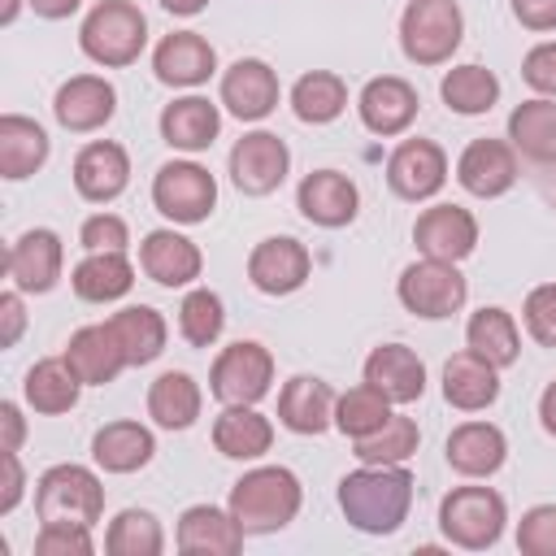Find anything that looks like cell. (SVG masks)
I'll return each mask as SVG.
<instances>
[{
  "mask_svg": "<svg viewBox=\"0 0 556 556\" xmlns=\"http://www.w3.org/2000/svg\"><path fill=\"white\" fill-rule=\"evenodd\" d=\"M152 70L165 87H200L217 74V52L204 35L195 30H174L156 43L152 52Z\"/></svg>",
  "mask_w": 556,
  "mask_h": 556,
  "instance_id": "cell-20",
  "label": "cell"
},
{
  "mask_svg": "<svg viewBox=\"0 0 556 556\" xmlns=\"http://www.w3.org/2000/svg\"><path fill=\"white\" fill-rule=\"evenodd\" d=\"M539 191H543L547 204L556 208V161H552V165H539Z\"/></svg>",
  "mask_w": 556,
  "mask_h": 556,
  "instance_id": "cell-56",
  "label": "cell"
},
{
  "mask_svg": "<svg viewBox=\"0 0 556 556\" xmlns=\"http://www.w3.org/2000/svg\"><path fill=\"white\" fill-rule=\"evenodd\" d=\"M200 408H204L200 382L191 374H182V369H169V374H161L148 387V417L161 430H187V426H195Z\"/></svg>",
  "mask_w": 556,
  "mask_h": 556,
  "instance_id": "cell-36",
  "label": "cell"
},
{
  "mask_svg": "<svg viewBox=\"0 0 556 556\" xmlns=\"http://www.w3.org/2000/svg\"><path fill=\"white\" fill-rule=\"evenodd\" d=\"M439 96L452 113L478 117V113H491V104L500 100V78L486 65H456V70L443 74Z\"/></svg>",
  "mask_w": 556,
  "mask_h": 556,
  "instance_id": "cell-40",
  "label": "cell"
},
{
  "mask_svg": "<svg viewBox=\"0 0 556 556\" xmlns=\"http://www.w3.org/2000/svg\"><path fill=\"white\" fill-rule=\"evenodd\" d=\"M243 547V526L230 508L191 504L178 517V552L182 556H235Z\"/></svg>",
  "mask_w": 556,
  "mask_h": 556,
  "instance_id": "cell-22",
  "label": "cell"
},
{
  "mask_svg": "<svg viewBox=\"0 0 556 556\" xmlns=\"http://www.w3.org/2000/svg\"><path fill=\"white\" fill-rule=\"evenodd\" d=\"M334 391L321 378L295 374L282 391H278V421L295 434H321L334 426Z\"/></svg>",
  "mask_w": 556,
  "mask_h": 556,
  "instance_id": "cell-26",
  "label": "cell"
},
{
  "mask_svg": "<svg viewBox=\"0 0 556 556\" xmlns=\"http://www.w3.org/2000/svg\"><path fill=\"white\" fill-rule=\"evenodd\" d=\"M109 330L117 334V343L126 352V365H152L165 352V339H169L165 317L156 308H148V304H130V308L113 313Z\"/></svg>",
  "mask_w": 556,
  "mask_h": 556,
  "instance_id": "cell-37",
  "label": "cell"
},
{
  "mask_svg": "<svg viewBox=\"0 0 556 556\" xmlns=\"http://www.w3.org/2000/svg\"><path fill=\"white\" fill-rule=\"evenodd\" d=\"M0 321H4L0 348H13V343L22 339V326H26V308H22V291H17V287L0 295Z\"/></svg>",
  "mask_w": 556,
  "mask_h": 556,
  "instance_id": "cell-50",
  "label": "cell"
},
{
  "mask_svg": "<svg viewBox=\"0 0 556 556\" xmlns=\"http://www.w3.org/2000/svg\"><path fill=\"white\" fill-rule=\"evenodd\" d=\"M413 243L421 256L434 261H465L478 248V222L460 204H430L413 222Z\"/></svg>",
  "mask_w": 556,
  "mask_h": 556,
  "instance_id": "cell-14",
  "label": "cell"
},
{
  "mask_svg": "<svg viewBox=\"0 0 556 556\" xmlns=\"http://www.w3.org/2000/svg\"><path fill=\"white\" fill-rule=\"evenodd\" d=\"M269 382H274V356L256 339H239L222 348L208 369V391L222 404H256L269 395Z\"/></svg>",
  "mask_w": 556,
  "mask_h": 556,
  "instance_id": "cell-8",
  "label": "cell"
},
{
  "mask_svg": "<svg viewBox=\"0 0 556 556\" xmlns=\"http://www.w3.org/2000/svg\"><path fill=\"white\" fill-rule=\"evenodd\" d=\"M48 161V135L35 117L4 113L0 117V178L22 182Z\"/></svg>",
  "mask_w": 556,
  "mask_h": 556,
  "instance_id": "cell-34",
  "label": "cell"
},
{
  "mask_svg": "<svg viewBox=\"0 0 556 556\" xmlns=\"http://www.w3.org/2000/svg\"><path fill=\"white\" fill-rule=\"evenodd\" d=\"M517 547L526 556H556V504H534L517 521Z\"/></svg>",
  "mask_w": 556,
  "mask_h": 556,
  "instance_id": "cell-45",
  "label": "cell"
},
{
  "mask_svg": "<svg viewBox=\"0 0 556 556\" xmlns=\"http://www.w3.org/2000/svg\"><path fill=\"white\" fill-rule=\"evenodd\" d=\"M508 143L530 165H552L556 161V100L552 96L521 100L508 113Z\"/></svg>",
  "mask_w": 556,
  "mask_h": 556,
  "instance_id": "cell-31",
  "label": "cell"
},
{
  "mask_svg": "<svg viewBox=\"0 0 556 556\" xmlns=\"http://www.w3.org/2000/svg\"><path fill=\"white\" fill-rule=\"evenodd\" d=\"M78 243L87 252H126L130 243V230L117 213H91L83 226H78Z\"/></svg>",
  "mask_w": 556,
  "mask_h": 556,
  "instance_id": "cell-48",
  "label": "cell"
},
{
  "mask_svg": "<svg viewBox=\"0 0 556 556\" xmlns=\"http://www.w3.org/2000/svg\"><path fill=\"white\" fill-rule=\"evenodd\" d=\"M222 326H226V313H222V295H217V291L195 287V291L182 295V304H178V330H182V339H187L191 348L217 343Z\"/></svg>",
  "mask_w": 556,
  "mask_h": 556,
  "instance_id": "cell-44",
  "label": "cell"
},
{
  "mask_svg": "<svg viewBox=\"0 0 556 556\" xmlns=\"http://www.w3.org/2000/svg\"><path fill=\"white\" fill-rule=\"evenodd\" d=\"M343 517L365 534H391L413 508V473L404 465H361L339 482Z\"/></svg>",
  "mask_w": 556,
  "mask_h": 556,
  "instance_id": "cell-1",
  "label": "cell"
},
{
  "mask_svg": "<svg viewBox=\"0 0 556 556\" xmlns=\"http://www.w3.org/2000/svg\"><path fill=\"white\" fill-rule=\"evenodd\" d=\"M217 130H222V113L204 96H182V100H174V104L161 109V139L169 148H178V152H204V148H213Z\"/></svg>",
  "mask_w": 556,
  "mask_h": 556,
  "instance_id": "cell-30",
  "label": "cell"
},
{
  "mask_svg": "<svg viewBox=\"0 0 556 556\" xmlns=\"http://www.w3.org/2000/svg\"><path fill=\"white\" fill-rule=\"evenodd\" d=\"M508 456V439L491 421H460L447 434V465L465 478H491Z\"/></svg>",
  "mask_w": 556,
  "mask_h": 556,
  "instance_id": "cell-29",
  "label": "cell"
},
{
  "mask_svg": "<svg viewBox=\"0 0 556 556\" xmlns=\"http://www.w3.org/2000/svg\"><path fill=\"white\" fill-rule=\"evenodd\" d=\"M26 4H30L39 17H48V22H61V17H70V13H74L83 0H26Z\"/></svg>",
  "mask_w": 556,
  "mask_h": 556,
  "instance_id": "cell-54",
  "label": "cell"
},
{
  "mask_svg": "<svg viewBox=\"0 0 556 556\" xmlns=\"http://www.w3.org/2000/svg\"><path fill=\"white\" fill-rule=\"evenodd\" d=\"M17 9H22V0H4V4H0V22H4V26H13Z\"/></svg>",
  "mask_w": 556,
  "mask_h": 556,
  "instance_id": "cell-58",
  "label": "cell"
},
{
  "mask_svg": "<svg viewBox=\"0 0 556 556\" xmlns=\"http://www.w3.org/2000/svg\"><path fill=\"white\" fill-rule=\"evenodd\" d=\"M365 382L378 387L391 404H413L426 391V365L404 343H382L365 356Z\"/></svg>",
  "mask_w": 556,
  "mask_h": 556,
  "instance_id": "cell-24",
  "label": "cell"
},
{
  "mask_svg": "<svg viewBox=\"0 0 556 556\" xmlns=\"http://www.w3.org/2000/svg\"><path fill=\"white\" fill-rule=\"evenodd\" d=\"M308 269H313V256L291 235L261 239L252 248V256H248V278L265 295H291V291H300L308 282Z\"/></svg>",
  "mask_w": 556,
  "mask_h": 556,
  "instance_id": "cell-12",
  "label": "cell"
},
{
  "mask_svg": "<svg viewBox=\"0 0 556 556\" xmlns=\"http://www.w3.org/2000/svg\"><path fill=\"white\" fill-rule=\"evenodd\" d=\"M291 109L308 126H326L348 109V83L330 70H308L291 87Z\"/></svg>",
  "mask_w": 556,
  "mask_h": 556,
  "instance_id": "cell-39",
  "label": "cell"
},
{
  "mask_svg": "<svg viewBox=\"0 0 556 556\" xmlns=\"http://www.w3.org/2000/svg\"><path fill=\"white\" fill-rule=\"evenodd\" d=\"M22 439H26V421H22V408L13 400L0 404V452H22Z\"/></svg>",
  "mask_w": 556,
  "mask_h": 556,
  "instance_id": "cell-53",
  "label": "cell"
},
{
  "mask_svg": "<svg viewBox=\"0 0 556 556\" xmlns=\"http://www.w3.org/2000/svg\"><path fill=\"white\" fill-rule=\"evenodd\" d=\"M222 104L239 122H261L278 109V74L261 56H239L222 74Z\"/></svg>",
  "mask_w": 556,
  "mask_h": 556,
  "instance_id": "cell-17",
  "label": "cell"
},
{
  "mask_svg": "<svg viewBox=\"0 0 556 556\" xmlns=\"http://www.w3.org/2000/svg\"><path fill=\"white\" fill-rule=\"evenodd\" d=\"M126 182H130V156H126L122 143L96 139L74 156V187H78L83 200L109 204L126 191Z\"/></svg>",
  "mask_w": 556,
  "mask_h": 556,
  "instance_id": "cell-21",
  "label": "cell"
},
{
  "mask_svg": "<svg viewBox=\"0 0 556 556\" xmlns=\"http://www.w3.org/2000/svg\"><path fill=\"white\" fill-rule=\"evenodd\" d=\"M356 109H361L365 130H374V135L387 139V135H404V130L413 126L421 100H417V87H413V83H404V78H395V74H382V78H369V83L361 87Z\"/></svg>",
  "mask_w": 556,
  "mask_h": 556,
  "instance_id": "cell-18",
  "label": "cell"
},
{
  "mask_svg": "<svg viewBox=\"0 0 556 556\" xmlns=\"http://www.w3.org/2000/svg\"><path fill=\"white\" fill-rule=\"evenodd\" d=\"M65 361L83 378V387H104L126 369V352H122L117 334L109 330V321L74 330L70 343H65Z\"/></svg>",
  "mask_w": 556,
  "mask_h": 556,
  "instance_id": "cell-25",
  "label": "cell"
},
{
  "mask_svg": "<svg viewBox=\"0 0 556 556\" xmlns=\"http://www.w3.org/2000/svg\"><path fill=\"white\" fill-rule=\"evenodd\" d=\"M213 447L230 460H261L274 447V426L256 404H226L213 421Z\"/></svg>",
  "mask_w": 556,
  "mask_h": 556,
  "instance_id": "cell-28",
  "label": "cell"
},
{
  "mask_svg": "<svg viewBox=\"0 0 556 556\" xmlns=\"http://www.w3.org/2000/svg\"><path fill=\"white\" fill-rule=\"evenodd\" d=\"M52 113L65 130L74 135H87V130H100L113 113H117V91L109 78L100 74H74L70 83L56 87L52 96Z\"/></svg>",
  "mask_w": 556,
  "mask_h": 556,
  "instance_id": "cell-15",
  "label": "cell"
},
{
  "mask_svg": "<svg viewBox=\"0 0 556 556\" xmlns=\"http://www.w3.org/2000/svg\"><path fill=\"white\" fill-rule=\"evenodd\" d=\"M400 304L426 321H439V317H452L465 308L469 300V282L465 274L456 269V261H434V256H421L413 261L404 274H400Z\"/></svg>",
  "mask_w": 556,
  "mask_h": 556,
  "instance_id": "cell-7",
  "label": "cell"
},
{
  "mask_svg": "<svg viewBox=\"0 0 556 556\" xmlns=\"http://www.w3.org/2000/svg\"><path fill=\"white\" fill-rule=\"evenodd\" d=\"M539 421H543V430L556 439V382H547L543 395H539Z\"/></svg>",
  "mask_w": 556,
  "mask_h": 556,
  "instance_id": "cell-55",
  "label": "cell"
},
{
  "mask_svg": "<svg viewBox=\"0 0 556 556\" xmlns=\"http://www.w3.org/2000/svg\"><path fill=\"white\" fill-rule=\"evenodd\" d=\"M70 287L87 304H113L135 287V265H130L126 252H87L74 265Z\"/></svg>",
  "mask_w": 556,
  "mask_h": 556,
  "instance_id": "cell-32",
  "label": "cell"
},
{
  "mask_svg": "<svg viewBox=\"0 0 556 556\" xmlns=\"http://www.w3.org/2000/svg\"><path fill=\"white\" fill-rule=\"evenodd\" d=\"M291 165L287 143L274 130H248L235 148H230V178L243 195H269L282 187Z\"/></svg>",
  "mask_w": 556,
  "mask_h": 556,
  "instance_id": "cell-10",
  "label": "cell"
},
{
  "mask_svg": "<svg viewBox=\"0 0 556 556\" xmlns=\"http://www.w3.org/2000/svg\"><path fill=\"white\" fill-rule=\"evenodd\" d=\"M104 552L109 556H161L165 552V530L148 508H122L109 521Z\"/></svg>",
  "mask_w": 556,
  "mask_h": 556,
  "instance_id": "cell-42",
  "label": "cell"
},
{
  "mask_svg": "<svg viewBox=\"0 0 556 556\" xmlns=\"http://www.w3.org/2000/svg\"><path fill=\"white\" fill-rule=\"evenodd\" d=\"M521 321H526V330H530L534 343L556 348V282H543V287H534V291L526 295Z\"/></svg>",
  "mask_w": 556,
  "mask_h": 556,
  "instance_id": "cell-46",
  "label": "cell"
},
{
  "mask_svg": "<svg viewBox=\"0 0 556 556\" xmlns=\"http://www.w3.org/2000/svg\"><path fill=\"white\" fill-rule=\"evenodd\" d=\"M61 265H65V248H61V235L48 230V226H35V230L17 235L9 256H4V269L13 278V287L17 291H35V295L56 287Z\"/></svg>",
  "mask_w": 556,
  "mask_h": 556,
  "instance_id": "cell-13",
  "label": "cell"
},
{
  "mask_svg": "<svg viewBox=\"0 0 556 556\" xmlns=\"http://www.w3.org/2000/svg\"><path fill=\"white\" fill-rule=\"evenodd\" d=\"M300 478L282 465H261L248 469L235 486H230V513L243 526V534H274L287 521H295L300 513Z\"/></svg>",
  "mask_w": 556,
  "mask_h": 556,
  "instance_id": "cell-2",
  "label": "cell"
},
{
  "mask_svg": "<svg viewBox=\"0 0 556 556\" xmlns=\"http://www.w3.org/2000/svg\"><path fill=\"white\" fill-rule=\"evenodd\" d=\"M143 43H148V17L130 0H100L78 30V48L104 70H122L139 61Z\"/></svg>",
  "mask_w": 556,
  "mask_h": 556,
  "instance_id": "cell-3",
  "label": "cell"
},
{
  "mask_svg": "<svg viewBox=\"0 0 556 556\" xmlns=\"http://www.w3.org/2000/svg\"><path fill=\"white\" fill-rule=\"evenodd\" d=\"M0 465H4V486H0V517L17 508L22 491H26V473H22V460L17 452H0Z\"/></svg>",
  "mask_w": 556,
  "mask_h": 556,
  "instance_id": "cell-51",
  "label": "cell"
},
{
  "mask_svg": "<svg viewBox=\"0 0 556 556\" xmlns=\"http://www.w3.org/2000/svg\"><path fill=\"white\" fill-rule=\"evenodd\" d=\"M152 204H156V213H165L169 222L195 226V222H204V217L213 213V204H217V182H213V174H208L204 165H195V161H169V165H161L156 178H152Z\"/></svg>",
  "mask_w": 556,
  "mask_h": 556,
  "instance_id": "cell-9",
  "label": "cell"
},
{
  "mask_svg": "<svg viewBox=\"0 0 556 556\" xmlns=\"http://www.w3.org/2000/svg\"><path fill=\"white\" fill-rule=\"evenodd\" d=\"M295 204H300V213H304L313 226L339 230V226H348V222L356 217L361 191H356V182H352L348 174H339V169H313V174H304V182H300V191H295Z\"/></svg>",
  "mask_w": 556,
  "mask_h": 556,
  "instance_id": "cell-19",
  "label": "cell"
},
{
  "mask_svg": "<svg viewBox=\"0 0 556 556\" xmlns=\"http://www.w3.org/2000/svg\"><path fill=\"white\" fill-rule=\"evenodd\" d=\"M387 417H391V400H387L378 387H369V382L348 387V391L334 400V426H339L348 439H365V434H374Z\"/></svg>",
  "mask_w": 556,
  "mask_h": 556,
  "instance_id": "cell-43",
  "label": "cell"
},
{
  "mask_svg": "<svg viewBox=\"0 0 556 556\" xmlns=\"http://www.w3.org/2000/svg\"><path fill=\"white\" fill-rule=\"evenodd\" d=\"M508 521L504 495L491 486H456L443 495L439 504V530L447 543L465 547V552H486L500 543Z\"/></svg>",
  "mask_w": 556,
  "mask_h": 556,
  "instance_id": "cell-5",
  "label": "cell"
},
{
  "mask_svg": "<svg viewBox=\"0 0 556 556\" xmlns=\"http://www.w3.org/2000/svg\"><path fill=\"white\" fill-rule=\"evenodd\" d=\"M417 443H421L417 421L404 417V413H391L374 434L352 439V452H356L361 465H404L417 452Z\"/></svg>",
  "mask_w": 556,
  "mask_h": 556,
  "instance_id": "cell-41",
  "label": "cell"
},
{
  "mask_svg": "<svg viewBox=\"0 0 556 556\" xmlns=\"http://www.w3.org/2000/svg\"><path fill=\"white\" fill-rule=\"evenodd\" d=\"M387 182L400 200H430L447 182V152L434 139H404L387 161Z\"/></svg>",
  "mask_w": 556,
  "mask_h": 556,
  "instance_id": "cell-11",
  "label": "cell"
},
{
  "mask_svg": "<svg viewBox=\"0 0 556 556\" xmlns=\"http://www.w3.org/2000/svg\"><path fill=\"white\" fill-rule=\"evenodd\" d=\"M521 78L539 91V96H556V39H543L526 52L521 61Z\"/></svg>",
  "mask_w": 556,
  "mask_h": 556,
  "instance_id": "cell-49",
  "label": "cell"
},
{
  "mask_svg": "<svg viewBox=\"0 0 556 556\" xmlns=\"http://www.w3.org/2000/svg\"><path fill=\"white\" fill-rule=\"evenodd\" d=\"M139 269L161 287H187L200 278L204 256L200 248L178 230H152L139 243Z\"/></svg>",
  "mask_w": 556,
  "mask_h": 556,
  "instance_id": "cell-23",
  "label": "cell"
},
{
  "mask_svg": "<svg viewBox=\"0 0 556 556\" xmlns=\"http://www.w3.org/2000/svg\"><path fill=\"white\" fill-rule=\"evenodd\" d=\"M465 343H469V352H478L482 361H491L495 369H508L517 356H521V330H517V321H513V313H504V308H478L473 317H469V326H465Z\"/></svg>",
  "mask_w": 556,
  "mask_h": 556,
  "instance_id": "cell-38",
  "label": "cell"
},
{
  "mask_svg": "<svg viewBox=\"0 0 556 556\" xmlns=\"http://www.w3.org/2000/svg\"><path fill=\"white\" fill-rule=\"evenodd\" d=\"M517 148L504 139H473L456 161V182L478 200L504 195L517 182Z\"/></svg>",
  "mask_w": 556,
  "mask_h": 556,
  "instance_id": "cell-16",
  "label": "cell"
},
{
  "mask_svg": "<svg viewBox=\"0 0 556 556\" xmlns=\"http://www.w3.org/2000/svg\"><path fill=\"white\" fill-rule=\"evenodd\" d=\"M91 526H39L35 556H91Z\"/></svg>",
  "mask_w": 556,
  "mask_h": 556,
  "instance_id": "cell-47",
  "label": "cell"
},
{
  "mask_svg": "<svg viewBox=\"0 0 556 556\" xmlns=\"http://www.w3.org/2000/svg\"><path fill=\"white\" fill-rule=\"evenodd\" d=\"M78 391H83V378L70 369L65 356H48V361H35L26 369V382H22V395L35 413L43 417H61L78 404Z\"/></svg>",
  "mask_w": 556,
  "mask_h": 556,
  "instance_id": "cell-35",
  "label": "cell"
},
{
  "mask_svg": "<svg viewBox=\"0 0 556 556\" xmlns=\"http://www.w3.org/2000/svg\"><path fill=\"white\" fill-rule=\"evenodd\" d=\"M513 13L526 30H556V0H513Z\"/></svg>",
  "mask_w": 556,
  "mask_h": 556,
  "instance_id": "cell-52",
  "label": "cell"
},
{
  "mask_svg": "<svg viewBox=\"0 0 556 556\" xmlns=\"http://www.w3.org/2000/svg\"><path fill=\"white\" fill-rule=\"evenodd\" d=\"M152 452H156V439L139 421H109L91 439V460L104 473H135L152 460Z\"/></svg>",
  "mask_w": 556,
  "mask_h": 556,
  "instance_id": "cell-33",
  "label": "cell"
},
{
  "mask_svg": "<svg viewBox=\"0 0 556 556\" xmlns=\"http://www.w3.org/2000/svg\"><path fill=\"white\" fill-rule=\"evenodd\" d=\"M500 395V369L491 361H482L478 352H456L443 365V400L460 413H482L486 404H495Z\"/></svg>",
  "mask_w": 556,
  "mask_h": 556,
  "instance_id": "cell-27",
  "label": "cell"
},
{
  "mask_svg": "<svg viewBox=\"0 0 556 556\" xmlns=\"http://www.w3.org/2000/svg\"><path fill=\"white\" fill-rule=\"evenodd\" d=\"M39 526H96L104 513V486L87 465H52L35 482Z\"/></svg>",
  "mask_w": 556,
  "mask_h": 556,
  "instance_id": "cell-4",
  "label": "cell"
},
{
  "mask_svg": "<svg viewBox=\"0 0 556 556\" xmlns=\"http://www.w3.org/2000/svg\"><path fill=\"white\" fill-rule=\"evenodd\" d=\"M465 17L456 0H408L400 13V48L413 65H443L460 48Z\"/></svg>",
  "mask_w": 556,
  "mask_h": 556,
  "instance_id": "cell-6",
  "label": "cell"
},
{
  "mask_svg": "<svg viewBox=\"0 0 556 556\" xmlns=\"http://www.w3.org/2000/svg\"><path fill=\"white\" fill-rule=\"evenodd\" d=\"M208 0H161V9L165 13H178V17H191V13H200Z\"/></svg>",
  "mask_w": 556,
  "mask_h": 556,
  "instance_id": "cell-57",
  "label": "cell"
}]
</instances>
